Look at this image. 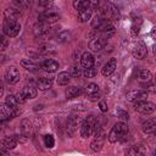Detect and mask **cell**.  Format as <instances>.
I'll return each instance as SVG.
<instances>
[{
  "mask_svg": "<svg viewBox=\"0 0 156 156\" xmlns=\"http://www.w3.org/2000/svg\"><path fill=\"white\" fill-rule=\"evenodd\" d=\"M128 132H129L128 126L123 121L118 122L110 130V133H108V141L110 143H116V141H119V140H124L126 136L128 135Z\"/></svg>",
  "mask_w": 156,
  "mask_h": 156,
  "instance_id": "obj_1",
  "label": "cell"
},
{
  "mask_svg": "<svg viewBox=\"0 0 156 156\" xmlns=\"http://www.w3.org/2000/svg\"><path fill=\"white\" fill-rule=\"evenodd\" d=\"M98 15L104 20H117L119 16L116 6L107 1L100 2L99 7H98Z\"/></svg>",
  "mask_w": 156,
  "mask_h": 156,
  "instance_id": "obj_2",
  "label": "cell"
},
{
  "mask_svg": "<svg viewBox=\"0 0 156 156\" xmlns=\"http://www.w3.org/2000/svg\"><path fill=\"white\" fill-rule=\"evenodd\" d=\"M38 20H39V22L52 24V23H55V22H57L60 20V13L56 11V9L50 7V9L44 10L43 12H40L39 16H38Z\"/></svg>",
  "mask_w": 156,
  "mask_h": 156,
  "instance_id": "obj_3",
  "label": "cell"
},
{
  "mask_svg": "<svg viewBox=\"0 0 156 156\" xmlns=\"http://www.w3.org/2000/svg\"><path fill=\"white\" fill-rule=\"evenodd\" d=\"M20 30H21V24L17 21H13V20H5L4 21L2 32L6 37L13 38L20 33Z\"/></svg>",
  "mask_w": 156,
  "mask_h": 156,
  "instance_id": "obj_4",
  "label": "cell"
},
{
  "mask_svg": "<svg viewBox=\"0 0 156 156\" xmlns=\"http://www.w3.org/2000/svg\"><path fill=\"white\" fill-rule=\"evenodd\" d=\"M134 110L143 113V115H150L155 111V105L150 101H146V100H143V101H135L134 105H133Z\"/></svg>",
  "mask_w": 156,
  "mask_h": 156,
  "instance_id": "obj_5",
  "label": "cell"
},
{
  "mask_svg": "<svg viewBox=\"0 0 156 156\" xmlns=\"http://www.w3.org/2000/svg\"><path fill=\"white\" fill-rule=\"evenodd\" d=\"M50 24L48 23H44V22H39L34 26V29H33V33H34V37L35 38H48L49 34H50Z\"/></svg>",
  "mask_w": 156,
  "mask_h": 156,
  "instance_id": "obj_6",
  "label": "cell"
},
{
  "mask_svg": "<svg viewBox=\"0 0 156 156\" xmlns=\"http://www.w3.org/2000/svg\"><path fill=\"white\" fill-rule=\"evenodd\" d=\"M95 32H99V33L101 34V37H102V38L107 39L108 37H111V35L115 33V26H113L110 21L105 20Z\"/></svg>",
  "mask_w": 156,
  "mask_h": 156,
  "instance_id": "obj_7",
  "label": "cell"
},
{
  "mask_svg": "<svg viewBox=\"0 0 156 156\" xmlns=\"http://www.w3.org/2000/svg\"><path fill=\"white\" fill-rule=\"evenodd\" d=\"M20 78H21V74H20V71L16 68V67H10V68H7V71H6V73H5V79H6V82L9 83V84H15V83H17L18 80H20Z\"/></svg>",
  "mask_w": 156,
  "mask_h": 156,
  "instance_id": "obj_8",
  "label": "cell"
},
{
  "mask_svg": "<svg viewBox=\"0 0 156 156\" xmlns=\"http://www.w3.org/2000/svg\"><path fill=\"white\" fill-rule=\"evenodd\" d=\"M105 45H106V39L102 37H98V33H96V37H94L89 41V49L91 51H95V52L100 51Z\"/></svg>",
  "mask_w": 156,
  "mask_h": 156,
  "instance_id": "obj_9",
  "label": "cell"
},
{
  "mask_svg": "<svg viewBox=\"0 0 156 156\" xmlns=\"http://www.w3.org/2000/svg\"><path fill=\"white\" fill-rule=\"evenodd\" d=\"M147 55V49H146V45L143 43V41H139L135 44V46L133 48V56L138 60H143L145 58Z\"/></svg>",
  "mask_w": 156,
  "mask_h": 156,
  "instance_id": "obj_10",
  "label": "cell"
},
{
  "mask_svg": "<svg viewBox=\"0 0 156 156\" xmlns=\"http://www.w3.org/2000/svg\"><path fill=\"white\" fill-rule=\"evenodd\" d=\"M126 98H127V100H129L132 102L143 101V100H146L147 91H144V90H133V91H129Z\"/></svg>",
  "mask_w": 156,
  "mask_h": 156,
  "instance_id": "obj_11",
  "label": "cell"
},
{
  "mask_svg": "<svg viewBox=\"0 0 156 156\" xmlns=\"http://www.w3.org/2000/svg\"><path fill=\"white\" fill-rule=\"evenodd\" d=\"M15 115H16V112L13 108L7 106L6 104H0V119L7 121V119L15 117Z\"/></svg>",
  "mask_w": 156,
  "mask_h": 156,
  "instance_id": "obj_12",
  "label": "cell"
},
{
  "mask_svg": "<svg viewBox=\"0 0 156 156\" xmlns=\"http://www.w3.org/2000/svg\"><path fill=\"white\" fill-rule=\"evenodd\" d=\"M116 67H117V60H116V58H110V60L104 65V67H102V71H101L102 76H104V77L111 76V74L115 72Z\"/></svg>",
  "mask_w": 156,
  "mask_h": 156,
  "instance_id": "obj_13",
  "label": "cell"
},
{
  "mask_svg": "<svg viewBox=\"0 0 156 156\" xmlns=\"http://www.w3.org/2000/svg\"><path fill=\"white\" fill-rule=\"evenodd\" d=\"M77 127H78V117L72 115L68 117L67 119V124H66V130H67V134L69 136H72L74 134V132L77 130Z\"/></svg>",
  "mask_w": 156,
  "mask_h": 156,
  "instance_id": "obj_14",
  "label": "cell"
},
{
  "mask_svg": "<svg viewBox=\"0 0 156 156\" xmlns=\"http://www.w3.org/2000/svg\"><path fill=\"white\" fill-rule=\"evenodd\" d=\"M91 16H93V9L90 6L84 7V9H82V10L78 11V21L82 22V23L88 22L91 18Z\"/></svg>",
  "mask_w": 156,
  "mask_h": 156,
  "instance_id": "obj_15",
  "label": "cell"
},
{
  "mask_svg": "<svg viewBox=\"0 0 156 156\" xmlns=\"http://www.w3.org/2000/svg\"><path fill=\"white\" fill-rule=\"evenodd\" d=\"M94 132V126L91 123H89L87 119H84L82 122V126H80V135L83 138H89Z\"/></svg>",
  "mask_w": 156,
  "mask_h": 156,
  "instance_id": "obj_16",
  "label": "cell"
},
{
  "mask_svg": "<svg viewBox=\"0 0 156 156\" xmlns=\"http://www.w3.org/2000/svg\"><path fill=\"white\" fill-rule=\"evenodd\" d=\"M4 16L6 20H13V21H17L20 17H21V11L16 7H7L5 11H4Z\"/></svg>",
  "mask_w": 156,
  "mask_h": 156,
  "instance_id": "obj_17",
  "label": "cell"
},
{
  "mask_svg": "<svg viewBox=\"0 0 156 156\" xmlns=\"http://www.w3.org/2000/svg\"><path fill=\"white\" fill-rule=\"evenodd\" d=\"M93 65H94V56L88 51L83 52L80 56V66L84 68H88V67H91Z\"/></svg>",
  "mask_w": 156,
  "mask_h": 156,
  "instance_id": "obj_18",
  "label": "cell"
},
{
  "mask_svg": "<svg viewBox=\"0 0 156 156\" xmlns=\"http://www.w3.org/2000/svg\"><path fill=\"white\" fill-rule=\"evenodd\" d=\"M41 67L44 68V71H46V72H49V73H52V72H56V71H57V68H58V62L55 61V60H52V58H48V60H45V61L43 62Z\"/></svg>",
  "mask_w": 156,
  "mask_h": 156,
  "instance_id": "obj_19",
  "label": "cell"
},
{
  "mask_svg": "<svg viewBox=\"0 0 156 156\" xmlns=\"http://www.w3.org/2000/svg\"><path fill=\"white\" fill-rule=\"evenodd\" d=\"M17 139L15 138V135L13 136H7V138H5V139H2L1 141H0V145L2 146V147H5L6 150H12V149H15L16 146H17Z\"/></svg>",
  "mask_w": 156,
  "mask_h": 156,
  "instance_id": "obj_20",
  "label": "cell"
},
{
  "mask_svg": "<svg viewBox=\"0 0 156 156\" xmlns=\"http://www.w3.org/2000/svg\"><path fill=\"white\" fill-rule=\"evenodd\" d=\"M52 80L54 79L51 77H40L37 80V87L40 90H46V89H49L52 85Z\"/></svg>",
  "mask_w": 156,
  "mask_h": 156,
  "instance_id": "obj_21",
  "label": "cell"
},
{
  "mask_svg": "<svg viewBox=\"0 0 156 156\" xmlns=\"http://www.w3.org/2000/svg\"><path fill=\"white\" fill-rule=\"evenodd\" d=\"M141 128H143V132L145 134H152V133H155V130H156V122H155V119L150 118V119L145 121L143 123V127Z\"/></svg>",
  "mask_w": 156,
  "mask_h": 156,
  "instance_id": "obj_22",
  "label": "cell"
},
{
  "mask_svg": "<svg viewBox=\"0 0 156 156\" xmlns=\"http://www.w3.org/2000/svg\"><path fill=\"white\" fill-rule=\"evenodd\" d=\"M39 52L41 55H52V54L56 52V50H55V46L51 43H44L39 46Z\"/></svg>",
  "mask_w": 156,
  "mask_h": 156,
  "instance_id": "obj_23",
  "label": "cell"
},
{
  "mask_svg": "<svg viewBox=\"0 0 156 156\" xmlns=\"http://www.w3.org/2000/svg\"><path fill=\"white\" fill-rule=\"evenodd\" d=\"M23 95H24V98L28 100V99H34L35 96H37V89L33 87V85H24L23 87V89H22V91H21Z\"/></svg>",
  "mask_w": 156,
  "mask_h": 156,
  "instance_id": "obj_24",
  "label": "cell"
},
{
  "mask_svg": "<svg viewBox=\"0 0 156 156\" xmlns=\"http://www.w3.org/2000/svg\"><path fill=\"white\" fill-rule=\"evenodd\" d=\"M21 133L24 135V136H29L30 135V133H32V123L29 122V119H27V118H24V119H22V122H21Z\"/></svg>",
  "mask_w": 156,
  "mask_h": 156,
  "instance_id": "obj_25",
  "label": "cell"
},
{
  "mask_svg": "<svg viewBox=\"0 0 156 156\" xmlns=\"http://www.w3.org/2000/svg\"><path fill=\"white\" fill-rule=\"evenodd\" d=\"M82 94V89L79 87H74V85H71L66 89V96L67 99H74L77 96H79Z\"/></svg>",
  "mask_w": 156,
  "mask_h": 156,
  "instance_id": "obj_26",
  "label": "cell"
},
{
  "mask_svg": "<svg viewBox=\"0 0 156 156\" xmlns=\"http://www.w3.org/2000/svg\"><path fill=\"white\" fill-rule=\"evenodd\" d=\"M20 63H21V66L23 68H26L28 71H32V72H34V71H37L39 68V66L35 62H33L30 58H23V60H21Z\"/></svg>",
  "mask_w": 156,
  "mask_h": 156,
  "instance_id": "obj_27",
  "label": "cell"
},
{
  "mask_svg": "<svg viewBox=\"0 0 156 156\" xmlns=\"http://www.w3.org/2000/svg\"><path fill=\"white\" fill-rule=\"evenodd\" d=\"M5 104H6L7 106H10L11 108H13L15 111H16V110L18 108V106H20V101H18L17 96H15V95H7L6 99H5Z\"/></svg>",
  "mask_w": 156,
  "mask_h": 156,
  "instance_id": "obj_28",
  "label": "cell"
},
{
  "mask_svg": "<svg viewBox=\"0 0 156 156\" xmlns=\"http://www.w3.org/2000/svg\"><path fill=\"white\" fill-rule=\"evenodd\" d=\"M102 146H104V136H95L94 141L90 144V149L95 152L100 151L102 149Z\"/></svg>",
  "mask_w": 156,
  "mask_h": 156,
  "instance_id": "obj_29",
  "label": "cell"
},
{
  "mask_svg": "<svg viewBox=\"0 0 156 156\" xmlns=\"http://www.w3.org/2000/svg\"><path fill=\"white\" fill-rule=\"evenodd\" d=\"M71 80V74L68 72H60L58 76H57V83L60 85H67Z\"/></svg>",
  "mask_w": 156,
  "mask_h": 156,
  "instance_id": "obj_30",
  "label": "cell"
},
{
  "mask_svg": "<svg viewBox=\"0 0 156 156\" xmlns=\"http://www.w3.org/2000/svg\"><path fill=\"white\" fill-rule=\"evenodd\" d=\"M72 39V32L71 30H62L57 34V41L58 43H67Z\"/></svg>",
  "mask_w": 156,
  "mask_h": 156,
  "instance_id": "obj_31",
  "label": "cell"
},
{
  "mask_svg": "<svg viewBox=\"0 0 156 156\" xmlns=\"http://www.w3.org/2000/svg\"><path fill=\"white\" fill-rule=\"evenodd\" d=\"M12 4H13V6H15L16 9H18L20 11H21V10H27V9H29V6H30V1H29V0H13Z\"/></svg>",
  "mask_w": 156,
  "mask_h": 156,
  "instance_id": "obj_32",
  "label": "cell"
},
{
  "mask_svg": "<svg viewBox=\"0 0 156 156\" xmlns=\"http://www.w3.org/2000/svg\"><path fill=\"white\" fill-rule=\"evenodd\" d=\"M99 93V85L95 84V83H89L87 87H85V94L88 96H91V95H95Z\"/></svg>",
  "mask_w": 156,
  "mask_h": 156,
  "instance_id": "obj_33",
  "label": "cell"
},
{
  "mask_svg": "<svg viewBox=\"0 0 156 156\" xmlns=\"http://www.w3.org/2000/svg\"><path fill=\"white\" fill-rule=\"evenodd\" d=\"M88 6H89V0H73V7L78 11Z\"/></svg>",
  "mask_w": 156,
  "mask_h": 156,
  "instance_id": "obj_34",
  "label": "cell"
},
{
  "mask_svg": "<svg viewBox=\"0 0 156 156\" xmlns=\"http://www.w3.org/2000/svg\"><path fill=\"white\" fill-rule=\"evenodd\" d=\"M96 73H98V71H96V68L94 66L88 67V68H84V71H83V76L85 78H93V77L96 76Z\"/></svg>",
  "mask_w": 156,
  "mask_h": 156,
  "instance_id": "obj_35",
  "label": "cell"
},
{
  "mask_svg": "<svg viewBox=\"0 0 156 156\" xmlns=\"http://www.w3.org/2000/svg\"><path fill=\"white\" fill-rule=\"evenodd\" d=\"M128 155H143L144 154V150L141 149V146L139 145H133L128 151H127Z\"/></svg>",
  "mask_w": 156,
  "mask_h": 156,
  "instance_id": "obj_36",
  "label": "cell"
},
{
  "mask_svg": "<svg viewBox=\"0 0 156 156\" xmlns=\"http://www.w3.org/2000/svg\"><path fill=\"white\" fill-rule=\"evenodd\" d=\"M7 45H9V39H7V37L4 34V32L0 30V51L5 50V49L7 48Z\"/></svg>",
  "mask_w": 156,
  "mask_h": 156,
  "instance_id": "obj_37",
  "label": "cell"
},
{
  "mask_svg": "<svg viewBox=\"0 0 156 156\" xmlns=\"http://www.w3.org/2000/svg\"><path fill=\"white\" fill-rule=\"evenodd\" d=\"M139 77H140L141 80H144V82H149V80L152 78V73H151L149 69H141Z\"/></svg>",
  "mask_w": 156,
  "mask_h": 156,
  "instance_id": "obj_38",
  "label": "cell"
},
{
  "mask_svg": "<svg viewBox=\"0 0 156 156\" xmlns=\"http://www.w3.org/2000/svg\"><path fill=\"white\" fill-rule=\"evenodd\" d=\"M71 77H73V78H79L80 77V74H82V68L78 66V65H76V66H73L72 67V69H71Z\"/></svg>",
  "mask_w": 156,
  "mask_h": 156,
  "instance_id": "obj_39",
  "label": "cell"
},
{
  "mask_svg": "<svg viewBox=\"0 0 156 156\" xmlns=\"http://www.w3.org/2000/svg\"><path fill=\"white\" fill-rule=\"evenodd\" d=\"M117 117L121 119V121H128L129 119V115H128V112L127 111H124V110H122V108H117Z\"/></svg>",
  "mask_w": 156,
  "mask_h": 156,
  "instance_id": "obj_40",
  "label": "cell"
},
{
  "mask_svg": "<svg viewBox=\"0 0 156 156\" xmlns=\"http://www.w3.org/2000/svg\"><path fill=\"white\" fill-rule=\"evenodd\" d=\"M44 143H45V146H48V147H54V145H55V139H54L52 135L46 134V135L44 136Z\"/></svg>",
  "mask_w": 156,
  "mask_h": 156,
  "instance_id": "obj_41",
  "label": "cell"
},
{
  "mask_svg": "<svg viewBox=\"0 0 156 156\" xmlns=\"http://www.w3.org/2000/svg\"><path fill=\"white\" fill-rule=\"evenodd\" d=\"M104 21H105L104 18H101L99 15H96V16H95V18H94V20H93V22H91V27H93V28L96 30V29L100 27V24H101Z\"/></svg>",
  "mask_w": 156,
  "mask_h": 156,
  "instance_id": "obj_42",
  "label": "cell"
},
{
  "mask_svg": "<svg viewBox=\"0 0 156 156\" xmlns=\"http://www.w3.org/2000/svg\"><path fill=\"white\" fill-rule=\"evenodd\" d=\"M52 4H54L52 0H38V5L43 9H50L52 7Z\"/></svg>",
  "mask_w": 156,
  "mask_h": 156,
  "instance_id": "obj_43",
  "label": "cell"
},
{
  "mask_svg": "<svg viewBox=\"0 0 156 156\" xmlns=\"http://www.w3.org/2000/svg\"><path fill=\"white\" fill-rule=\"evenodd\" d=\"M139 30H140V23H133V26H132V29H130V34H132V37H136L138 34H139Z\"/></svg>",
  "mask_w": 156,
  "mask_h": 156,
  "instance_id": "obj_44",
  "label": "cell"
},
{
  "mask_svg": "<svg viewBox=\"0 0 156 156\" xmlns=\"http://www.w3.org/2000/svg\"><path fill=\"white\" fill-rule=\"evenodd\" d=\"M100 5V0H89V6L94 10V9H98Z\"/></svg>",
  "mask_w": 156,
  "mask_h": 156,
  "instance_id": "obj_45",
  "label": "cell"
},
{
  "mask_svg": "<svg viewBox=\"0 0 156 156\" xmlns=\"http://www.w3.org/2000/svg\"><path fill=\"white\" fill-rule=\"evenodd\" d=\"M99 107H100V110H101L102 112H106V111H107V105H106L105 101H100V102H99Z\"/></svg>",
  "mask_w": 156,
  "mask_h": 156,
  "instance_id": "obj_46",
  "label": "cell"
},
{
  "mask_svg": "<svg viewBox=\"0 0 156 156\" xmlns=\"http://www.w3.org/2000/svg\"><path fill=\"white\" fill-rule=\"evenodd\" d=\"M2 94H4V83L0 80V98L2 96Z\"/></svg>",
  "mask_w": 156,
  "mask_h": 156,
  "instance_id": "obj_47",
  "label": "cell"
},
{
  "mask_svg": "<svg viewBox=\"0 0 156 156\" xmlns=\"http://www.w3.org/2000/svg\"><path fill=\"white\" fill-rule=\"evenodd\" d=\"M43 107H44L43 105H35V106H34V111H38V110H43Z\"/></svg>",
  "mask_w": 156,
  "mask_h": 156,
  "instance_id": "obj_48",
  "label": "cell"
},
{
  "mask_svg": "<svg viewBox=\"0 0 156 156\" xmlns=\"http://www.w3.org/2000/svg\"><path fill=\"white\" fill-rule=\"evenodd\" d=\"M4 123H5V121H2V119H0V130H2V127H4Z\"/></svg>",
  "mask_w": 156,
  "mask_h": 156,
  "instance_id": "obj_49",
  "label": "cell"
}]
</instances>
